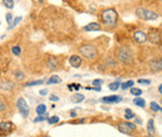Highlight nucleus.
<instances>
[{
  "label": "nucleus",
  "instance_id": "obj_13",
  "mask_svg": "<svg viewBox=\"0 0 162 137\" xmlns=\"http://www.w3.org/2000/svg\"><path fill=\"white\" fill-rule=\"evenodd\" d=\"M14 87H15V84L11 81H0V90L11 91Z\"/></svg>",
  "mask_w": 162,
  "mask_h": 137
},
{
  "label": "nucleus",
  "instance_id": "obj_28",
  "mask_svg": "<svg viewBox=\"0 0 162 137\" xmlns=\"http://www.w3.org/2000/svg\"><path fill=\"white\" fill-rule=\"evenodd\" d=\"M44 82V80H38V81H30V82H26V87L29 86H36V85H41Z\"/></svg>",
  "mask_w": 162,
  "mask_h": 137
},
{
  "label": "nucleus",
  "instance_id": "obj_21",
  "mask_svg": "<svg viewBox=\"0 0 162 137\" xmlns=\"http://www.w3.org/2000/svg\"><path fill=\"white\" fill-rule=\"evenodd\" d=\"M36 112H38V115H44V113L46 112V106H45L44 104L38 105V107H36Z\"/></svg>",
  "mask_w": 162,
  "mask_h": 137
},
{
  "label": "nucleus",
  "instance_id": "obj_29",
  "mask_svg": "<svg viewBox=\"0 0 162 137\" xmlns=\"http://www.w3.org/2000/svg\"><path fill=\"white\" fill-rule=\"evenodd\" d=\"M47 121L50 125H54V123H58L60 121V119H59V116H51L50 119H47Z\"/></svg>",
  "mask_w": 162,
  "mask_h": 137
},
{
  "label": "nucleus",
  "instance_id": "obj_45",
  "mask_svg": "<svg viewBox=\"0 0 162 137\" xmlns=\"http://www.w3.org/2000/svg\"><path fill=\"white\" fill-rule=\"evenodd\" d=\"M147 137H153V136H147Z\"/></svg>",
  "mask_w": 162,
  "mask_h": 137
},
{
  "label": "nucleus",
  "instance_id": "obj_42",
  "mask_svg": "<svg viewBox=\"0 0 162 137\" xmlns=\"http://www.w3.org/2000/svg\"><path fill=\"white\" fill-rule=\"evenodd\" d=\"M158 92H160V94H161V92H162V86H161V85H160V86H158Z\"/></svg>",
  "mask_w": 162,
  "mask_h": 137
},
{
  "label": "nucleus",
  "instance_id": "obj_25",
  "mask_svg": "<svg viewBox=\"0 0 162 137\" xmlns=\"http://www.w3.org/2000/svg\"><path fill=\"white\" fill-rule=\"evenodd\" d=\"M130 92H131L133 96H136V97H140V96H141V94H142V91H141L140 88H136V87H131Z\"/></svg>",
  "mask_w": 162,
  "mask_h": 137
},
{
  "label": "nucleus",
  "instance_id": "obj_8",
  "mask_svg": "<svg viewBox=\"0 0 162 137\" xmlns=\"http://www.w3.org/2000/svg\"><path fill=\"white\" fill-rule=\"evenodd\" d=\"M14 130V123L9 122V121H4V122H0V133L3 136L10 133Z\"/></svg>",
  "mask_w": 162,
  "mask_h": 137
},
{
  "label": "nucleus",
  "instance_id": "obj_7",
  "mask_svg": "<svg viewBox=\"0 0 162 137\" xmlns=\"http://www.w3.org/2000/svg\"><path fill=\"white\" fill-rule=\"evenodd\" d=\"M147 40H150L152 44H160L161 43V32L157 29H150L147 34Z\"/></svg>",
  "mask_w": 162,
  "mask_h": 137
},
{
  "label": "nucleus",
  "instance_id": "obj_40",
  "mask_svg": "<svg viewBox=\"0 0 162 137\" xmlns=\"http://www.w3.org/2000/svg\"><path fill=\"white\" fill-rule=\"evenodd\" d=\"M92 90H95V91H101V87H100V86H96V87H92Z\"/></svg>",
  "mask_w": 162,
  "mask_h": 137
},
{
  "label": "nucleus",
  "instance_id": "obj_30",
  "mask_svg": "<svg viewBox=\"0 0 162 137\" xmlns=\"http://www.w3.org/2000/svg\"><path fill=\"white\" fill-rule=\"evenodd\" d=\"M131 86H133V81H132V80H130V81H127V82H125V84H122V85H121V88H122V90H127V88L131 87Z\"/></svg>",
  "mask_w": 162,
  "mask_h": 137
},
{
  "label": "nucleus",
  "instance_id": "obj_31",
  "mask_svg": "<svg viewBox=\"0 0 162 137\" xmlns=\"http://www.w3.org/2000/svg\"><path fill=\"white\" fill-rule=\"evenodd\" d=\"M47 119H49V115H45V116H41V115H40L39 117H36L34 121H35V122H40V121H44V120H47Z\"/></svg>",
  "mask_w": 162,
  "mask_h": 137
},
{
  "label": "nucleus",
  "instance_id": "obj_12",
  "mask_svg": "<svg viewBox=\"0 0 162 137\" xmlns=\"http://www.w3.org/2000/svg\"><path fill=\"white\" fill-rule=\"evenodd\" d=\"M69 63L72 67H80V65L82 64V60L79 55H72V56H70Z\"/></svg>",
  "mask_w": 162,
  "mask_h": 137
},
{
  "label": "nucleus",
  "instance_id": "obj_15",
  "mask_svg": "<svg viewBox=\"0 0 162 137\" xmlns=\"http://www.w3.org/2000/svg\"><path fill=\"white\" fill-rule=\"evenodd\" d=\"M150 66H151V70H152V71H161V67H162V65H161V59L151 61Z\"/></svg>",
  "mask_w": 162,
  "mask_h": 137
},
{
  "label": "nucleus",
  "instance_id": "obj_24",
  "mask_svg": "<svg viewBox=\"0 0 162 137\" xmlns=\"http://www.w3.org/2000/svg\"><path fill=\"white\" fill-rule=\"evenodd\" d=\"M11 51H13V54L15 55V56H19V55L21 54V47L18 46V45H15V46L11 47Z\"/></svg>",
  "mask_w": 162,
  "mask_h": 137
},
{
  "label": "nucleus",
  "instance_id": "obj_18",
  "mask_svg": "<svg viewBox=\"0 0 162 137\" xmlns=\"http://www.w3.org/2000/svg\"><path fill=\"white\" fill-rule=\"evenodd\" d=\"M61 81H62L61 77L56 76V75H54V76H51L50 79L46 81V84H47V85H51V84H61Z\"/></svg>",
  "mask_w": 162,
  "mask_h": 137
},
{
  "label": "nucleus",
  "instance_id": "obj_9",
  "mask_svg": "<svg viewBox=\"0 0 162 137\" xmlns=\"http://www.w3.org/2000/svg\"><path fill=\"white\" fill-rule=\"evenodd\" d=\"M46 67H47V70L49 71H54V70H58L59 68V60L51 56V57H49L47 59V63H46Z\"/></svg>",
  "mask_w": 162,
  "mask_h": 137
},
{
  "label": "nucleus",
  "instance_id": "obj_38",
  "mask_svg": "<svg viewBox=\"0 0 162 137\" xmlns=\"http://www.w3.org/2000/svg\"><path fill=\"white\" fill-rule=\"evenodd\" d=\"M50 100H51V101H59V96L51 95V96H50Z\"/></svg>",
  "mask_w": 162,
  "mask_h": 137
},
{
  "label": "nucleus",
  "instance_id": "obj_41",
  "mask_svg": "<svg viewBox=\"0 0 162 137\" xmlns=\"http://www.w3.org/2000/svg\"><path fill=\"white\" fill-rule=\"evenodd\" d=\"M70 115H71V117H76V112L75 111H71V113H70Z\"/></svg>",
  "mask_w": 162,
  "mask_h": 137
},
{
  "label": "nucleus",
  "instance_id": "obj_10",
  "mask_svg": "<svg viewBox=\"0 0 162 137\" xmlns=\"http://www.w3.org/2000/svg\"><path fill=\"white\" fill-rule=\"evenodd\" d=\"M133 40H135L137 44H145L147 41V36L144 31H136L133 34Z\"/></svg>",
  "mask_w": 162,
  "mask_h": 137
},
{
  "label": "nucleus",
  "instance_id": "obj_6",
  "mask_svg": "<svg viewBox=\"0 0 162 137\" xmlns=\"http://www.w3.org/2000/svg\"><path fill=\"white\" fill-rule=\"evenodd\" d=\"M118 131L122 132V133H126V135H132V131L136 130V125L135 123H131V122H120L118 123Z\"/></svg>",
  "mask_w": 162,
  "mask_h": 137
},
{
  "label": "nucleus",
  "instance_id": "obj_17",
  "mask_svg": "<svg viewBox=\"0 0 162 137\" xmlns=\"http://www.w3.org/2000/svg\"><path fill=\"white\" fill-rule=\"evenodd\" d=\"M84 100H85V96L81 95V94H76V95L71 96V101L75 102V104H80V102H82Z\"/></svg>",
  "mask_w": 162,
  "mask_h": 137
},
{
  "label": "nucleus",
  "instance_id": "obj_32",
  "mask_svg": "<svg viewBox=\"0 0 162 137\" xmlns=\"http://www.w3.org/2000/svg\"><path fill=\"white\" fill-rule=\"evenodd\" d=\"M6 107H8V106L5 105V102H3L1 100H0V112H4L6 110Z\"/></svg>",
  "mask_w": 162,
  "mask_h": 137
},
{
  "label": "nucleus",
  "instance_id": "obj_20",
  "mask_svg": "<svg viewBox=\"0 0 162 137\" xmlns=\"http://www.w3.org/2000/svg\"><path fill=\"white\" fill-rule=\"evenodd\" d=\"M150 108L152 110L153 112H160L161 111V106L157 104V102H155V101H152L150 104Z\"/></svg>",
  "mask_w": 162,
  "mask_h": 137
},
{
  "label": "nucleus",
  "instance_id": "obj_2",
  "mask_svg": "<svg viewBox=\"0 0 162 137\" xmlns=\"http://www.w3.org/2000/svg\"><path fill=\"white\" fill-rule=\"evenodd\" d=\"M117 59L122 64H131L133 60V54L127 46H122L117 50Z\"/></svg>",
  "mask_w": 162,
  "mask_h": 137
},
{
  "label": "nucleus",
  "instance_id": "obj_43",
  "mask_svg": "<svg viewBox=\"0 0 162 137\" xmlns=\"http://www.w3.org/2000/svg\"><path fill=\"white\" fill-rule=\"evenodd\" d=\"M36 1H38V3H40V4H41V3H43V1H44V0H36Z\"/></svg>",
  "mask_w": 162,
  "mask_h": 137
},
{
  "label": "nucleus",
  "instance_id": "obj_36",
  "mask_svg": "<svg viewBox=\"0 0 162 137\" xmlns=\"http://www.w3.org/2000/svg\"><path fill=\"white\" fill-rule=\"evenodd\" d=\"M92 84H94L95 86H100V85L102 84V80H94V81H92Z\"/></svg>",
  "mask_w": 162,
  "mask_h": 137
},
{
  "label": "nucleus",
  "instance_id": "obj_23",
  "mask_svg": "<svg viewBox=\"0 0 162 137\" xmlns=\"http://www.w3.org/2000/svg\"><path fill=\"white\" fill-rule=\"evenodd\" d=\"M133 117H135V113H133L130 108L126 110V111H125V119H126V121H129V120H131Z\"/></svg>",
  "mask_w": 162,
  "mask_h": 137
},
{
  "label": "nucleus",
  "instance_id": "obj_34",
  "mask_svg": "<svg viewBox=\"0 0 162 137\" xmlns=\"http://www.w3.org/2000/svg\"><path fill=\"white\" fill-rule=\"evenodd\" d=\"M15 76H16V79H19V80H23L25 76H24V74L23 72H20V71H16L15 72Z\"/></svg>",
  "mask_w": 162,
  "mask_h": 137
},
{
  "label": "nucleus",
  "instance_id": "obj_19",
  "mask_svg": "<svg viewBox=\"0 0 162 137\" xmlns=\"http://www.w3.org/2000/svg\"><path fill=\"white\" fill-rule=\"evenodd\" d=\"M133 104L137 105L138 107H145L146 106V102L144 99H141V97H135V100H133Z\"/></svg>",
  "mask_w": 162,
  "mask_h": 137
},
{
  "label": "nucleus",
  "instance_id": "obj_16",
  "mask_svg": "<svg viewBox=\"0 0 162 137\" xmlns=\"http://www.w3.org/2000/svg\"><path fill=\"white\" fill-rule=\"evenodd\" d=\"M147 132H149L150 136H155V122L152 119L149 120V122H147Z\"/></svg>",
  "mask_w": 162,
  "mask_h": 137
},
{
  "label": "nucleus",
  "instance_id": "obj_5",
  "mask_svg": "<svg viewBox=\"0 0 162 137\" xmlns=\"http://www.w3.org/2000/svg\"><path fill=\"white\" fill-rule=\"evenodd\" d=\"M16 107L19 110V112L21 113V116L24 119H26L27 116L30 113V108H29V105H27V102L25 101L24 97H19L18 102H16Z\"/></svg>",
  "mask_w": 162,
  "mask_h": 137
},
{
  "label": "nucleus",
  "instance_id": "obj_3",
  "mask_svg": "<svg viewBox=\"0 0 162 137\" xmlns=\"http://www.w3.org/2000/svg\"><path fill=\"white\" fill-rule=\"evenodd\" d=\"M136 15L137 18H140L141 20H156L158 19V14L155 13L150 9H146V8H137L136 10Z\"/></svg>",
  "mask_w": 162,
  "mask_h": 137
},
{
  "label": "nucleus",
  "instance_id": "obj_33",
  "mask_svg": "<svg viewBox=\"0 0 162 137\" xmlns=\"http://www.w3.org/2000/svg\"><path fill=\"white\" fill-rule=\"evenodd\" d=\"M6 23L9 24V26L13 23V15H11V14H6Z\"/></svg>",
  "mask_w": 162,
  "mask_h": 137
},
{
  "label": "nucleus",
  "instance_id": "obj_26",
  "mask_svg": "<svg viewBox=\"0 0 162 137\" xmlns=\"http://www.w3.org/2000/svg\"><path fill=\"white\" fill-rule=\"evenodd\" d=\"M3 4L5 5V8H8V9L14 8V0H3Z\"/></svg>",
  "mask_w": 162,
  "mask_h": 137
},
{
  "label": "nucleus",
  "instance_id": "obj_1",
  "mask_svg": "<svg viewBox=\"0 0 162 137\" xmlns=\"http://www.w3.org/2000/svg\"><path fill=\"white\" fill-rule=\"evenodd\" d=\"M118 14L115 9H106L101 13V21L106 27H115L117 24Z\"/></svg>",
  "mask_w": 162,
  "mask_h": 137
},
{
  "label": "nucleus",
  "instance_id": "obj_27",
  "mask_svg": "<svg viewBox=\"0 0 162 137\" xmlns=\"http://www.w3.org/2000/svg\"><path fill=\"white\" fill-rule=\"evenodd\" d=\"M20 21H21V16H18V18H15V19H14V21L10 24V26H9V29L11 30V29H14V27H15Z\"/></svg>",
  "mask_w": 162,
  "mask_h": 137
},
{
  "label": "nucleus",
  "instance_id": "obj_22",
  "mask_svg": "<svg viewBox=\"0 0 162 137\" xmlns=\"http://www.w3.org/2000/svg\"><path fill=\"white\" fill-rule=\"evenodd\" d=\"M120 86H121V84H120V81H115V82H112V84L109 85V88L111 91H116L117 88H120Z\"/></svg>",
  "mask_w": 162,
  "mask_h": 137
},
{
  "label": "nucleus",
  "instance_id": "obj_14",
  "mask_svg": "<svg viewBox=\"0 0 162 137\" xmlns=\"http://www.w3.org/2000/svg\"><path fill=\"white\" fill-rule=\"evenodd\" d=\"M100 29H101V26L97 23H90V24H87L85 27H84V30L85 31H98Z\"/></svg>",
  "mask_w": 162,
  "mask_h": 137
},
{
  "label": "nucleus",
  "instance_id": "obj_35",
  "mask_svg": "<svg viewBox=\"0 0 162 137\" xmlns=\"http://www.w3.org/2000/svg\"><path fill=\"white\" fill-rule=\"evenodd\" d=\"M137 82H138V84H141V85H150L151 84L150 80H138Z\"/></svg>",
  "mask_w": 162,
  "mask_h": 137
},
{
  "label": "nucleus",
  "instance_id": "obj_39",
  "mask_svg": "<svg viewBox=\"0 0 162 137\" xmlns=\"http://www.w3.org/2000/svg\"><path fill=\"white\" fill-rule=\"evenodd\" d=\"M40 95H43V96L47 95V90H41V91H40Z\"/></svg>",
  "mask_w": 162,
  "mask_h": 137
},
{
  "label": "nucleus",
  "instance_id": "obj_4",
  "mask_svg": "<svg viewBox=\"0 0 162 137\" xmlns=\"http://www.w3.org/2000/svg\"><path fill=\"white\" fill-rule=\"evenodd\" d=\"M79 51L84 57H86L89 60H94L97 57V49L94 45H82L80 46Z\"/></svg>",
  "mask_w": 162,
  "mask_h": 137
},
{
  "label": "nucleus",
  "instance_id": "obj_11",
  "mask_svg": "<svg viewBox=\"0 0 162 137\" xmlns=\"http://www.w3.org/2000/svg\"><path fill=\"white\" fill-rule=\"evenodd\" d=\"M120 101H122V96H118V95L102 97V102H107V104H116V102H120Z\"/></svg>",
  "mask_w": 162,
  "mask_h": 137
},
{
  "label": "nucleus",
  "instance_id": "obj_44",
  "mask_svg": "<svg viewBox=\"0 0 162 137\" xmlns=\"http://www.w3.org/2000/svg\"><path fill=\"white\" fill-rule=\"evenodd\" d=\"M44 137H50V136H44Z\"/></svg>",
  "mask_w": 162,
  "mask_h": 137
},
{
  "label": "nucleus",
  "instance_id": "obj_37",
  "mask_svg": "<svg viewBox=\"0 0 162 137\" xmlns=\"http://www.w3.org/2000/svg\"><path fill=\"white\" fill-rule=\"evenodd\" d=\"M71 87H72V88H75L76 91H79V88L81 87V85H79V84H71Z\"/></svg>",
  "mask_w": 162,
  "mask_h": 137
}]
</instances>
